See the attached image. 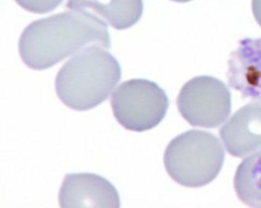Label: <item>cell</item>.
I'll use <instances>...</instances> for the list:
<instances>
[{
  "mask_svg": "<svg viewBox=\"0 0 261 208\" xmlns=\"http://www.w3.org/2000/svg\"><path fill=\"white\" fill-rule=\"evenodd\" d=\"M90 45L111 48L108 24L86 12H64L30 23L18 42L23 62L45 70Z\"/></svg>",
  "mask_w": 261,
  "mask_h": 208,
  "instance_id": "6da1fadb",
  "label": "cell"
},
{
  "mask_svg": "<svg viewBox=\"0 0 261 208\" xmlns=\"http://www.w3.org/2000/svg\"><path fill=\"white\" fill-rule=\"evenodd\" d=\"M121 78L119 61L103 47L90 45L61 67L55 91L64 105L83 112L107 100Z\"/></svg>",
  "mask_w": 261,
  "mask_h": 208,
  "instance_id": "7a4b0ae2",
  "label": "cell"
},
{
  "mask_svg": "<svg viewBox=\"0 0 261 208\" xmlns=\"http://www.w3.org/2000/svg\"><path fill=\"white\" fill-rule=\"evenodd\" d=\"M225 150L213 133L190 130L168 144L164 164L174 181L186 188H200L213 182L222 169Z\"/></svg>",
  "mask_w": 261,
  "mask_h": 208,
  "instance_id": "3957f363",
  "label": "cell"
},
{
  "mask_svg": "<svg viewBox=\"0 0 261 208\" xmlns=\"http://www.w3.org/2000/svg\"><path fill=\"white\" fill-rule=\"evenodd\" d=\"M110 104L122 127L141 133L161 124L167 113L169 99L153 81L133 78L122 82L115 90Z\"/></svg>",
  "mask_w": 261,
  "mask_h": 208,
  "instance_id": "277c9868",
  "label": "cell"
},
{
  "mask_svg": "<svg viewBox=\"0 0 261 208\" xmlns=\"http://www.w3.org/2000/svg\"><path fill=\"white\" fill-rule=\"evenodd\" d=\"M183 118L193 127L215 128L231 112V94L226 85L211 76H199L184 85L177 99Z\"/></svg>",
  "mask_w": 261,
  "mask_h": 208,
  "instance_id": "5b68a950",
  "label": "cell"
},
{
  "mask_svg": "<svg viewBox=\"0 0 261 208\" xmlns=\"http://www.w3.org/2000/svg\"><path fill=\"white\" fill-rule=\"evenodd\" d=\"M63 208L120 207L119 192L109 180L90 172L69 173L59 192Z\"/></svg>",
  "mask_w": 261,
  "mask_h": 208,
  "instance_id": "8992f818",
  "label": "cell"
},
{
  "mask_svg": "<svg viewBox=\"0 0 261 208\" xmlns=\"http://www.w3.org/2000/svg\"><path fill=\"white\" fill-rule=\"evenodd\" d=\"M220 135L228 153L236 158L261 151V99L239 109L221 128Z\"/></svg>",
  "mask_w": 261,
  "mask_h": 208,
  "instance_id": "52a82bcc",
  "label": "cell"
},
{
  "mask_svg": "<svg viewBox=\"0 0 261 208\" xmlns=\"http://www.w3.org/2000/svg\"><path fill=\"white\" fill-rule=\"evenodd\" d=\"M227 80L243 99H261V38L241 39L228 60Z\"/></svg>",
  "mask_w": 261,
  "mask_h": 208,
  "instance_id": "ba28073f",
  "label": "cell"
},
{
  "mask_svg": "<svg viewBox=\"0 0 261 208\" xmlns=\"http://www.w3.org/2000/svg\"><path fill=\"white\" fill-rule=\"evenodd\" d=\"M66 7L93 14L118 30L135 25L144 11L143 0H68Z\"/></svg>",
  "mask_w": 261,
  "mask_h": 208,
  "instance_id": "9c48e42d",
  "label": "cell"
},
{
  "mask_svg": "<svg viewBox=\"0 0 261 208\" xmlns=\"http://www.w3.org/2000/svg\"><path fill=\"white\" fill-rule=\"evenodd\" d=\"M234 188L243 203L261 208V151L249 155L239 165Z\"/></svg>",
  "mask_w": 261,
  "mask_h": 208,
  "instance_id": "30bf717a",
  "label": "cell"
},
{
  "mask_svg": "<svg viewBox=\"0 0 261 208\" xmlns=\"http://www.w3.org/2000/svg\"><path fill=\"white\" fill-rule=\"evenodd\" d=\"M20 7L34 14H47L54 11L64 0H15Z\"/></svg>",
  "mask_w": 261,
  "mask_h": 208,
  "instance_id": "8fae6325",
  "label": "cell"
},
{
  "mask_svg": "<svg viewBox=\"0 0 261 208\" xmlns=\"http://www.w3.org/2000/svg\"><path fill=\"white\" fill-rule=\"evenodd\" d=\"M252 11L255 20L261 27V0H252Z\"/></svg>",
  "mask_w": 261,
  "mask_h": 208,
  "instance_id": "7c38bea8",
  "label": "cell"
},
{
  "mask_svg": "<svg viewBox=\"0 0 261 208\" xmlns=\"http://www.w3.org/2000/svg\"><path fill=\"white\" fill-rule=\"evenodd\" d=\"M171 1L178 3H187L190 2V1H192V0H171Z\"/></svg>",
  "mask_w": 261,
  "mask_h": 208,
  "instance_id": "4fadbf2b",
  "label": "cell"
}]
</instances>
